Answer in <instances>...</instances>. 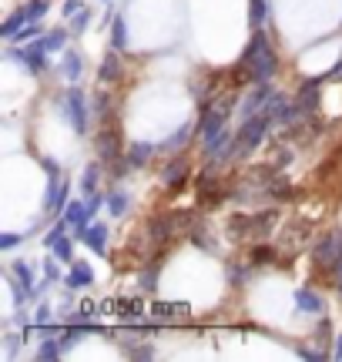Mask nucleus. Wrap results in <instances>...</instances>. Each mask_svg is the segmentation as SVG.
Wrapping results in <instances>:
<instances>
[]
</instances>
